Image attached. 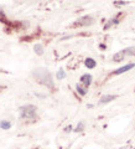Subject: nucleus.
I'll use <instances>...</instances> for the list:
<instances>
[{"label": "nucleus", "mask_w": 135, "mask_h": 149, "mask_svg": "<svg viewBox=\"0 0 135 149\" xmlns=\"http://www.w3.org/2000/svg\"><path fill=\"white\" fill-rule=\"evenodd\" d=\"M32 76L35 77V80H37V82L42 83L45 86H47L50 88L55 87L52 77H51V73L46 68H36L35 71L32 72Z\"/></svg>", "instance_id": "nucleus-1"}, {"label": "nucleus", "mask_w": 135, "mask_h": 149, "mask_svg": "<svg viewBox=\"0 0 135 149\" xmlns=\"http://www.w3.org/2000/svg\"><path fill=\"white\" fill-rule=\"evenodd\" d=\"M20 114L22 118H35L36 117V107L32 104H26L22 106L20 108Z\"/></svg>", "instance_id": "nucleus-2"}, {"label": "nucleus", "mask_w": 135, "mask_h": 149, "mask_svg": "<svg viewBox=\"0 0 135 149\" xmlns=\"http://www.w3.org/2000/svg\"><path fill=\"white\" fill-rule=\"evenodd\" d=\"M127 56H135V46H132V47H128V49H124L122 51H119V52H117V54L113 56V61L119 62V61H122L124 57H127Z\"/></svg>", "instance_id": "nucleus-3"}, {"label": "nucleus", "mask_w": 135, "mask_h": 149, "mask_svg": "<svg viewBox=\"0 0 135 149\" xmlns=\"http://www.w3.org/2000/svg\"><path fill=\"white\" fill-rule=\"evenodd\" d=\"M94 22V19H93L92 16H83L81 19H78V20L74 22L73 26H88Z\"/></svg>", "instance_id": "nucleus-4"}, {"label": "nucleus", "mask_w": 135, "mask_h": 149, "mask_svg": "<svg viewBox=\"0 0 135 149\" xmlns=\"http://www.w3.org/2000/svg\"><path fill=\"white\" fill-rule=\"evenodd\" d=\"M135 66L134 63H129V65H125V66H123V67H120V68H118V70H115V71L113 72V74H120V73H124V72H127V71H129L130 68H133Z\"/></svg>", "instance_id": "nucleus-5"}, {"label": "nucleus", "mask_w": 135, "mask_h": 149, "mask_svg": "<svg viewBox=\"0 0 135 149\" xmlns=\"http://www.w3.org/2000/svg\"><path fill=\"white\" fill-rule=\"evenodd\" d=\"M117 98V96L115 95H108V96H103L100 98V101H99V103L100 104H105V103H108V102H110V101H113V100H115Z\"/></svg>", "instance_id": "nucleus-6"}, {"label": "nucleus", "mask_w": 135, "mask_h": 149, "mask_svg": "<svg viewBox=\"0 0 135 149\" xmlns=\"http://www.w3.org/2000/svg\"><path fill=\"white\" fill-rule=\"evenodd\" d=\"M81 82L86 87H88L91 85V82H92V76H91V74H83V76L81 77Z\"/></svg>", "instance_id": "nucleus-7"}, {"label": "nucleus", "mask_w": 135, "mask_h": 149, "mask_svg": "<svg viewBox=\"0 0 135 149\" xmlns=\"http://www.w3.org/2000/svg\"><path fill=\"white\" fill-rule=\"evenodd\" d=\"M34 50H35L36 55H39V56H41V55L44 54V46L41 45V44H36V45L34 46Z\"/></svg>", "instance_id": "nucleus-8"}, {"label": "nucleus", "mask_w": 135, "mask_h": 149, "mask_svg": "<svg viewBox=\"0 0 135 149\" xmlns=\"http://www.w3.org/2000/svg\"><path fill=\"white\" fill-rule=\"evenodd\" d=\"M84 65H86V67L88 68H93V67H96V61L93 58H87L86 61H84Z\"/></svg>", "instance_id": "nucleus-9"}, {"label": "nucleus", "mask_w": 135, "mask_h": 149, "mask_svg": "<svg viewBox=\"0 0 135 149\" xmlns=\"http://www.w3.org/2000/svg\"><path fill=\"white\" fill-rule=\"evenodd\" d=\"M10 127H11V123L9 120H1L0 122V128L1 129H9Z\"/></svg>", "instance_id": "nucleus-10"}, {"label": "nucleus", "mask_w": 135, "mask_h": 149, "mask_svg": "<svg viewBox=\"0 0 135 149\" xmlns=\"http://www.w3.org/2000/svg\"><path fill=\"white\" fill-rule=\"evenodd\" d=\"M77 91H78V93H80V95H82V96H84L86 93H87V88L86 87H82L81 85H77Z\"/></svg>", "instance_id": "nucleus-11"}, {"label": "nucleus", "mask_w": 135, "mask_h": 149, "mask_svg": "<svg viewBox=\"0 0 135 149\" xmlns=\"http://www.w3.org/2000/svg\"><path fill=\"white\" fill-rule=\"evenodd\" d=\"M56 76H57L58 80H62V78H64V76H66V72H64L63 70H60V71L57 72V74H56Z\"/></svg>", "instance_id": "nucleus-12"}, {"label": "nucleus", "mask_w": 135, "mask_h": 149, "mask_svg": "<svg viewBox=\"0 0 135 149\" xmlns=\"http://www.w3.org/2000/svg\"><path fill=\"white\" fill-rule=\"evenodd\" d=\"M82 127H83V124L80 123V124H78V127H77V129H76V132H80V130H82Z\"/></svg>", "instance_id": "nucleus-13"}, {"label": "nucleus", "mask_w": 135, "mask_h": 149, "mask_svg": "<svg viewBox=\"0 0 135 149\" xmlns=\"http://www.w3.org/2000/svg\"><path fill=\"white\" fill-rule=\"evenodd\" d=\"M127 3H115V5H125Z\"/></svg>", "instance_id": "nucleus-14"}, {"label": "nucleus", "mask_w": 135, "mask_h": 149, "mask_svg": "<svg viewBox=\"0 0 135 149\" xmlns=\"http://www.w3.org/2000/svg\"><path fill=\"white\" fill-rule=\"evenodd\" d=\"M122 149H125V148H122Z\"/></svg>", "instance_id": "nucleus-15"}]
</instances>
